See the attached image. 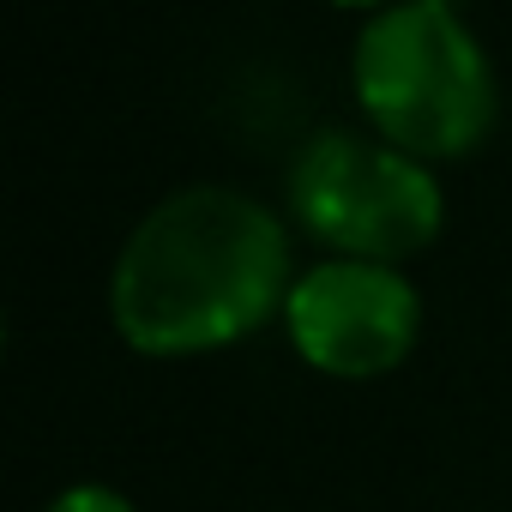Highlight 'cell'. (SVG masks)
I'll return each instance as SVG.
<instances>
[{"instance_id": "cell-3", "label": "cell", "mask_w": 512, "mask_h": 512, "mask_svg": "<svg viewBox=\"0 0 512 512\" xmlns=\"http://www.w3.org/2000/svg\"><path fill=\"white\" fill-rule=\"evenodd\" d=\"M290 217L338 260L398 266L440 235L446 193L422 157L386 145L380 133L320 127L290 163Z\"/></svg>"}, {"instance_id": "cell-2", "label": "cell", "mask_w": 512, "mask_h": 512, "mask_svg": "<svg viewBox=\"0 0 512 512\" xmlns=\"http://www.w3.org/2000/svg\"><path fill=\"white\" fill-rule=\"evenodd\" d=\"M350 85L368 127L422 163L470 157L500 109L482 43L470 37L458 7H440V0L380 7L356 37Z\"/></svg>"}, {"instance_id": "cell-7", "label": "cell", "mask_w": 512, "mask_h": 512, "mask_svg": "<svg viewBox=\"0 0 512 512\" xmlns=\"http://www.w3.org/2000/svg\"><path fill=\"white\" fill-rule=\"evenodd\" d=\"M440 7H458V0H440Z\"/></svg>"}, {"instance_id": "cell-6", "label": "cell", "mask_w": 512, "mask_h": 512, "mask_svg": "<svg viewBox=\"0 0 512 512\" xmlns=\"http://www.w3.org/2000/svg\"><path fill=\"white\" fill-rule=\"evenodd\" d=\"M332 7H374L380 13V7H392V0H332Z\"/></svg>"}, {"instance_id": "cell-4", "label": "cell", "mask_w": 512, "mask_h": 512, "mask_svg": "<svg viewBox=\"0 0 512 512\" xmlns=\"http://www.w3.org/2000/svg\"><path fill=\"white\" fill-rule=\"evenodd\" d=\"M290 344L308 368L332 380H374L392 374L422 338V296L398 266L380 260H320L296 278L290 302Z\"/></svg>"}, {"instance_id": "cell-5", "label": "cell", "mask_w": 512, "mask_h": 512, "mask_svg": "<svg viewBox=\"0 0 512 512\" xmlns=\"http://www.w3.org/2000/svg\"><path fill=\"white\" fill-rule=\"evenodd\" d=\"M49 512H139L121 488H103V482H79V488H67V494H55L49 500Z\"/></svg>"}, {"instance_id": "cell-1", "label": "cell", "mask_w": 512, "mask_h": 512, "mask_svg": "<svg viewBox=\"0 0 512 512\" xmlns=\"http://www.w3.org/2000/svg\"><path fill=\"white\" fill-rule=\"evenodd\" d=\"M290 290V229L272 205L235 187H181L127 235L109 314L139 356H199L260 332Z\"/></svg>"}]
</instances>
